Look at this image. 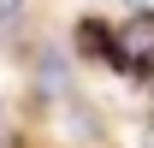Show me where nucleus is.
<instances>
[{"label":"nucleus","mask_w":154,"mask_h":148,"mask_svg":"<svg viewBox=\"0 0 154 148\" xmlns=\"http://www.w3.org/2000/svg\"><path fill=\"white\" fill-rule=\"evenodd\" d=\"M101 54L131 77H154V12H131L101 30Z\"/></svg>","instance_id":"obj_1"}]
</instances>
